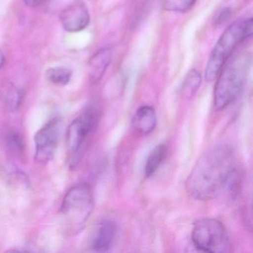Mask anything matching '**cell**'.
I'll list each match as a JSON object with an SVG mask.
<instances>
[{"instance_id": "ba28073f", "label": "cell", "mask_w": 253, "mask_h": 253, "mask_svg": "<svg viewBox=\"0 0 253 253\" xmlns=\"http://www.w3.org/2000/svg\"><path fill=\"white\" fill-rule=\"evenodd\" d=\"M60 20L67 32H81L89 24V12L86 5L79 1L74 2L62 12Z\"/></svg>"}, {"instance_id": "3957f363", "label": "cell", "mask_w": 253, "mask_h": 253, "mask_svg": "<svg viewBox=\"0 0 253 253\" xmlns=\"http://www.w3.org/2000/svg\"><path fill=\"white\" fill-rule=\"evenodd\" d=\"M253 32V18L235 22L227 28L216 42L205 70L207 82L217 78L220 69L231 57L234 50L243 41L251 38Z\"/></svg>"}, {"instance_id": "30bf717a", "label": "cell", "mask_w": 253, "mask_h": 253, "mask_svg": "<svg viewBox=\"0 0 253 253\" xmlns=\"http://www.w3.org/2000/svg\"><path fill=\"white\" fill-rule=\"evenodd\" d=\"M157 125V115L153 107L143 106L133 116L132 126L136 132L142 135L150 134Z\"/></svg>"}, {"instance_id": "ffe728a7", "label": "cell", "mask_w": 253, "mask_h": 253, "mask_svg": "<svg viewBox=\"0 0 253 253\" xmlns=\"http://www.w3.org/2000/svg\"><path fill=\"white\" fill-rule=\"evenodd\" d=\"M5 63V57H4L3 53L0 50V69H2Z\"/></svg>"}, {"instance_id": "e0dca14e", "label": "cell", "mask_w": 253, "mask_h": 253, "mask_svg": "<svg viewBox=\"0 0 253 253\" xmlns=\"http://www.w3.org/2000/svg\"><path fill=\"white\" fill-rule=\"evenodd\" d=\"M197 0H161L163 8L171 12L183 13L195 5Z\"/></svg>"}, {"instance_id": "7a4b0ae2", "label": "cell", "mask_w": 253, "mask_h": 253, "mask_svg": "<svg viewBox=\"0 0 253 253\" xmlns=\"http://www.w3.org/2000/svg\"><path fill=\"white\" fill-rule=\"evenodd\" d=\"M251 59L247 53H239L229 57L217 75L214 90V106L216 111H221L233 103L239 96Z\"/></svg>"}, {"instance_id": "ac0fdd59", "label": "cell", "mask_w": 253, "mask_h": 253, "mask_svg": "<svg viewBox=\"0 0 253 253\" xmlns=\"http://www.w3.org/2000/svg\"><path fill=\"white\" fill-rule=\"evenodd\" d=\"M232 15V11L231 8H225L223 11H220V14L216 17L214 23L217 26L223 24L227 22L231 18Z\"/></svg>"}, {"instance_id": "44dd1931", "label": "cell", "mask_w": 253, "mask_h": 253, "mask_svg": "<svg viewBox=\"0 0 253 253\" xmlns=\"http://www.w3.org/2000/svg\"><path fill=\"white\" fill-rule=\"evenodd\" d=\"M246 1H248V0H246Z\"/></svg>"}, {"instance_id": "9c48e42d", "label": "cell", "mask_w": 253, "mask_h": 253, "mask_svg": "<svg viewBox=\"0 0 253 253\" xmlns=\"http://www.w3.org/2000/svg\"><path fill=\"white\" fill-rule=\"evenodd\" d=\"M116 233V225L113 221L105 220L100 222L93 236V250L99 253L108 251L115 241Z\"/></svg>"}, {"instance_id": "8992f818", "label": "cell", "mask_w": 253, "mask_h": 253, "mask_svg": "<svg viewBox=\"0 0 253 253\" xmlns=\"http://www.w3.org/2000/svg\"><path fill=\"white\" fill-rule=\"evenodd\" d=\"M98 120V109L89 106L69 126L66 146L71 168H75L79 164L86 139L97 126Z\"/></svg>"}, {"instance_id": "5b68a950", "label": "cell", "mask_w": 253, "mask_h": 253, "mask_svg": "<svg viewBox=\"0 0 253 253\" xmlns=\"http://www.w3.org/2000/svg\"><path fill=\"white\" fill-rule=\"evenodd\" d=\"M192 241L195 248L204 253H228L232 251L226 229L217 219L198 220L192 229Z\"/></svg>"}, {"instance_id": "2e32d148", "label": "cell", "mask_w": 253, "mask_h": 253, "mask_svg": "<svg viewBox=\"0 0 253 253\" xmlns=\"http://www.w3.org/2000/svg\"><path fill=\"white\" fill-rule=\"evenodd\" d=\"M3 134L4 143L8 150L16 154L23 153L25 144L20 134L12 130H8Z\"/></svg>"}, {"instance_id": "6da1fadb", "label": "cell", "mask_w": 253, "mask_h": 253, "mask_svg": "<svg viewBox=\"0 0 253 253\" xmlns=\"http://www.w3.org/2000/svg\"><path fill=\"white\" fill-rule=\"evenodd\" d=\"M234 165L230 148L218 146L205 154L197 163L186 181L191 196L200 201H208L223 193Z\"/></svg>"}, {"instance_id": "277c9868", "label": "cell", "mask_w": 253, "mask_h": 253, "mask_svg": "<svg viewBox=\"0 0 253 253\" xmlns=\"http://www.w3.org/2000/svg\"><path fill=\"white\" fill-rule=\"evenodd\" d=\"M93 209L94 196L91 187L86 183H80L68 191L60 211L71 232L75 234L84 228Z\"/></svg>"}, {"instance_id": "5bb4252c", "label": "cell", "mask_w": 253, "mask_h": 253, "mask_svg": "<svg viewBox=\"0 0 253 253\" xmlns=\"http://www.w3.org/2000/svg\"><path fill=\"white\" fill-rule=\"evenodd\" d=\"M201 81L202 78L198 71L196 69L189 71L182 84L181 95L186 99H192L195 97L201 86Z\"/></svg>"}, {"instance_id": "8fae6325", "label": "cell", "mask_w": 253, "mask_h": 253, "mask_svg": "<svg viewBox=\"0 0 253 253\" xmlns=\"http://www.w3.org/2000/svg\"><path fill=\"white\" fill-rule=\"evenodd\" d=\"M112 50L104 48L94 54L88 63V75L91 82L95 83L103 78L112 60Z\"/></svg>"}, {"instance_id": "d6986e66", "label": "cell", "mask_w": 253, "mask_h": 253, "mask_svg": "<svg viewBox=\"0 0 253 253\" xmlns=\"http://www.w3.org/2000/svg\"><path fill=\"white\" fill-rule=\"evenodd\" d=\"M46 1L47 0H24L26 5L30 7L39 6Z\"/></svg>"}, {"instance_id": "52a82bcc", "label": "cell", "mask_w": 253, "mask_h": 253, "mask_svg": "<svg viewBox=\"0 0 253 253\" xmlns=\"http://www.w3.org/2000/svg\"><path fill=\"white\" fill-rule=\"evenodd\" d=\"M60 134V121L57 118L47 123L35 134L36 145L35 159L37 162L45 164L49 162L54 154L58 143Z\"/></svg>"}, {"instance_id": "9a60e30c", "label": "cell", "mask_w": 253, "mask_h": 253, "mask_svg": "<svg viewBox=\"0 0 253 253\" xmlns=\"http://www.w3.org/2000/svg\"><path fill=\"white\" fill-rule=\"evenodd\" d=\"M72 72L66 68H51L45 73L47 80L54 85L64 86L67 85L72 78Z\"/></svg>"}, {"instance_id": "7c38bea8", "label": "cell", "mask_w": 253, "mask_h": 253, "mask_svg": "<svg viewBox=\"0 0 253 253\" xmlns=\"http://www.w3.org/2000/svg\"><path fill=\"white\" fill-rule=\"evenodd\" d=\"M167 156V148L164 144L157 146L148 157L145 165V176L149 177L153 175Z\"/></svg>"}, {"instance_id": "4fadbf2b", "label": "cell", "mask_w": 253, "mask_h": 253, "mask_svg": "<svg viewBox=\"0 0 253 253\" xmlns=\"http://www.w3.org/2000/svg\"><path fill=\"white\" fill-rule=\"evenodd\" d=\"M2 100L7 110L14 112L17 111L21 105L23 94L17 87L12 84H8L2 90Z\"/></svg>"}]
</instances>
